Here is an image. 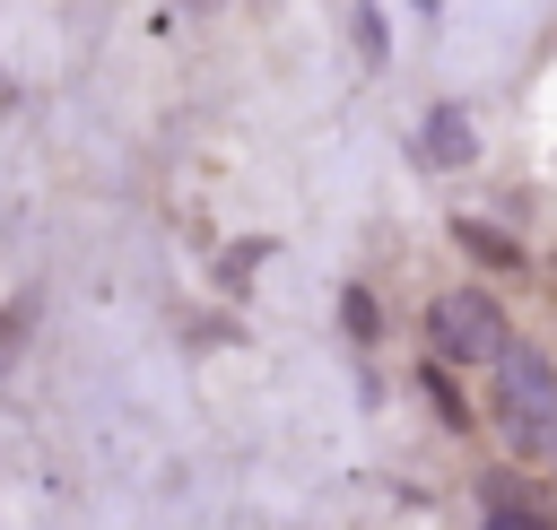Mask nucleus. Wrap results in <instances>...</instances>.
I'll list each match as a JSON object with an SVG mask.
<instances>
[{
	"label": "nucleus",
	"instance_id": "f257e3e1",
	"mask_svg": "<svg viewBox=\"0 0 557 530\" xmlns=\"http://www.w3.org/2000/svg\"><path fill=\"white\" fill-rule=\"evenodd\" d=\"M496 408L522 443H548L557 434V382L540 356H496Z\"/></svg>",
	"mask_w": 557,
	"mask_h": 530
},
{
	"label": "nucleus",
	"instance_id": "f03ea898",
	"mask_svg": "<svg viewBox=\"0 0 557 530\" xmlns=\"http://www.w3.org/2000/svg\"><path fill=\"white\" fill-rule=\"evenodd\" d=\"M435 339H444L453 356H505V321H496L487 295H444V304H435Z\"/></svg>",
	"mask_w": 557,
	"mask_h": 530
},
{
	"label": "nucleus",
	"instance_id": "7ed1b4c3",
	"mask_svg": "<svg viewBox=\"0 0 557 530\" xmlns=\"http://www.w3.org/2000/svg\"><path fill=\"white\" fill-rule=\"evenodd\" d=\"M418 156H426V165H470V122H461V113H426Z\"/></svg>",
	"mask_w": 557,
	"mask_h": 530
},
{
	"label": "nucleus",
	"instance_id": "20e7f679",
	"mask_svg": "<svg viewBox=\"0 0 557 530\" xmlns=\"http://www.w3.org/2000/svg\"><path fill=\"white\" fill-rule=\"evenodd\" d=\"M453 235H461V243H470V252H479V261H487V269H513V261H522V252H513V243H505V235H487V226H479V217H461V226H453Z\"/></svg>",
	"mask_w": 557,
	"mask_h": 530
},
{
	"label": "nucleus",
	"instance_id": "39448f33",
	"mask_svg": "<svg viewBox=\"0 0 557 530\" xmlns=\"http://www.w3.org/2000/svg\"><path fill=\"white\" fill-rule=\"evenodd\" d=\"M487 521H540L531 495H513V478H487Z\"/></svg>",
	"mask_w": 557,
	"mask_h": 530
}]
</instances>
